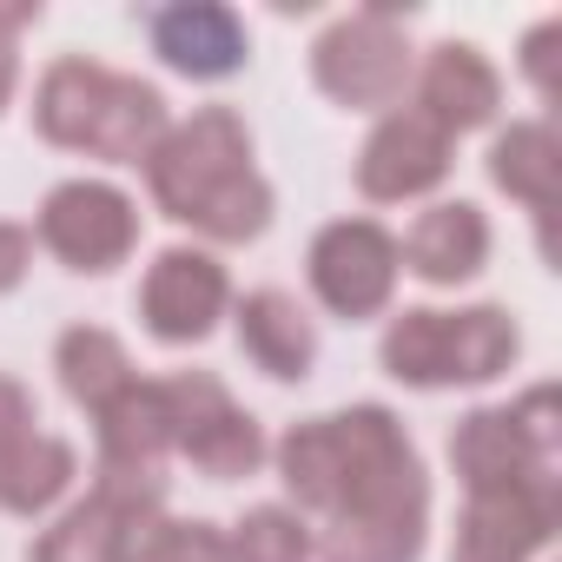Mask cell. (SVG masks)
Here are the masks:
<instances>
[{
  "instance_id": "1",
  "label": "cell",
  "mask_w": 562,
  "mask_h": 562,
  "mask_svg": "<svg viewBox=\"0 0 562 562\" xmlns=\"http://www.w3.org/2000/svg\"><path fill=\"white\" fill-rule=\"evenodd\" d=\"M278 483L318 516V562H417L430 536V476L391 404L305 417L271 450Z\"/></svg>"
},
{
  "instance_id": "2",
  "label": "cell",
  "mask_w": 562,
  "mask_h": 562,
  "mask_svg": "<svg viewBox=\"0 0 562 562\" xmlns=\"http://www.w3.org/2000/svg\"><path fill=\"white\" fill-rule=\"evenodd\" d=\"M146 192L172 225H192L212 245H251L278 212L265 172L251 166V126L232 106H199L166 126L146 153Z\"/></svg>"
},
{
  "instance_id": "3",
  "label": "cell",
  "mask_w": 562,
  "mask_h": 562,
  "mask_svg": "<svg viewBox=\"0 0 562 562\" xmlns=\"http://www.w3.org/2000/svg\"><path fill=\"white\" fill-rule=\"evenodd\" d=\"M411 8H391V0H371V8L331 21L312 47V80L331 106L351 113H391L404 106V87L417 74L411 54Z\"/></svg>"
},
{
  "instance_id": "4",
  "label": "cell",
  "mask_w": 562,
  "mask_h": 562,
  "mask_svg": "<svg viewBox=\"0 0 562 562\" xmlns=\"http://www.w3.org/2000/svg\"><path fill=\"white\" fill-rule=\"evenodd\" d=\"M159 397H166L172 450H179L199 476L232 483V476H251V470L271 457L258 417H251L212 371H172V378H159Z\"/></svg>"
},
{
  "instance_id": "5",
  "label": "cell",
  "mask_w": 562,
  "mask_h": 562,
  "mask_svg": "<svg viewBox=\"0 0 562 562\" xmlns=\"http://www.w3.org/2000/svg\"><path fill=\"white\" fill-rule=\"evenodd\" d=\"M397 238L378 225V218H331L312 251H305V278L331 318L345 325H364L378 312H391V292H397Z\"/></svg>"
},
{
  "instance_id": "6",
  "label": "cell",
  "mask_w": 562,
  "mask_h": 562,
  "mask_svg": "<svg viewBox=\"0 0 562 562\" xmlns=\"http://www.w3.org/2000/svg\"><path fill=\"white\" fill-rule=\"evenodd\" d=\"M34 238L67 265V271H113L133 258L139 245V205L106 186V179H60L47 199H41V218H34Z\"/></svg>"
},
{
  "instance_id": "7",
  "label": "cell",
  "mask_w": 562,
  "mask_h": 562,
  "mask_svg": "<svg viewBox=\"0 0 562 562\" xmlns=\"http://www.w3.org/2000/svg\"><path fill=\"white\" fill-rule=\"evenodd\" d=\"M555 529H562V470L542 463L522 483L463 503L450 562H529L536 549L555 542Z\"/></svg>"
},
{
  "instance_id": "8",
  "label": "cell",
  "mask_w": 562,
  "mask_h": 562,
  "mask_svg": "<svg viewBox=\"0 0 562 562\" xmlns=\"http://www.w3.org/2000/svg\"><path fill=\"white\" fill-rule=\"evenodd\" d=\"M93 430H100V483L166 509L172 424H166V397H159V384H153V378H133L106 411H93Z\"/></svg>"
},
{
  "instance_id": "9",
  "label": "cell",
  "mask_w": 562,
  "mask_h": 562,
  "mask_svg": "<svg viewBox=\"0 0 562 562\" xmlns=\"http://www.w3.org/2000/svg\"><path fill=\"white\" fill-rule=\"evenodd\" d=\"M232 305V278L212 251L199 245H166L153 265H146V285H139V318L159 345H205L212 325L225 318Z\"/></svg>"
},
{
  "instance_id": "10",
  "label": "cell",
  "mask_w": 562,
  "mask_h": 562,
  "mask_svg": "<svg viewBox=\"0 0 562 562\" xmlns=\"http://www.w3.org/2000/svg\"><path fill=\"white\" fill-rule=\"evenodd\" d=\"M450 153H457V139H450L443 126H430V120L404 100V106H391V113L371 126V139H364V153H358V192H364L371 205L424 199V192H437V186L450 179Z\"/></svg>"
},
{
  "instance_id": "11",
  "label": "cell",
  "mask_w": 562,
  "mask_h": 562,
  "mask_svg": "<svg viewBox=\"0 0 562 562\" xmlns=\"http://www.w3.org/2000/svg\"><path fill=\"white\" fill-rule=\"evenodd\" d=\"M146 34H153V54L186 80H232L251 60L245 21L218 8V0H172V8L146 21Z\"/></svg>"
},
{
  "instance_id": "12",
  "label": "cell",
  "mask_w": 562,
  "mask_h": 562,
  "mask_svg": "<svg viewBox=\"0 0 562 562\" xmlns=\"http://www.w3.org/2000/svg\"><path fill=\"white\" fill-rule=\"evenodd\" d=\"M411 80H417V100H411V106H417L430 126H443L450 139L490 126L496 106H503V74H496L490 54L470 47V41H443V47H430L424 67H417Z\"/></svg>"
},
{
  "instance_id": "13",
  "label": "cell",
  "mask_w": 562,
  "mask_h": 562,
  "mask_svg": "<svg viewBox=\"0 0 562 562\" xmlns=\"http://www.w3.org/2000/svg\"><path fill=\"white\" fill-rule=\"evenodd\" d=\"M397 265L417 271L424 285H463L490 265V218L470 199H443L430 212H417V225L397 238Z\"/></svg>"
},
{
  "instance_id": "14",
  "label": "cell",
  "mask_w": 562,
  "mask_h": 562,
  "mask_svg": "<svg viewBox=\"0 0 562 562\" xmlns=\"http://www.w3.org/2000/svg\"><path fill=\"white\" fill-rule=\"evenodd\" d=\"M232 325H238V345L245 358L278 378V384H305L312 364H318V325L305 318V305L292 292H278V285H258L232 305Z\"/></svg>"
},
{
  "instance_id": "15",
  "label": "cell",
  "mask_w": 562,
  "mask_h": 562,
  "mask_svg": "<svg viewBox=\"0 0 562 562\" xmlns=\"http://www.w3.org/2000/svg\"><path fill=\"white\" fill-rule=\"evenodd\" d=\"M450 463H457V476H463L470 496H490V490H509V483H522L529 470L555 463V450H536L509 404H483V411L457 417V430H450Z\"/></svg>"
},
{
  "instance_id": "16",
  "label": "cell",
  "mask_w": 562,
  "mask_h": 562,
  "mask_svg": "<svg viewBox=\"0 0 562 562\" xmlns=\"http://www.w3.org/2000/svg\"><path fill=\"white\" fill-rule=\"evenodd\" d=\"M522 331L503 305H463V312H437V391L450 384H490L516 364Z\"/></svg>"
},
{
  "instance_id": "17",
  "label": "cell",
  "mask_w": 562,
  "mask_h": 562,
  "mask_svg": "<svg viewBox=\"0 0 562 562\" xmlns=\"http://www.w3.org/2000/svg\"><path fill=\"white\" fill-rule=\"evenodd\" d=\"M490 179L516 205L536 212L542 251H549V218H555V186H562V139L549 120H509V133L490 139Z\"/></svg>"
},
{
  "instance_id": "18",
  "label": "cell",
  "mask_w": 562,
  "mask_h": 562,
  "mask_svg": "<svg viewBox=\"0 0 562 562\" xmlns=\"http://www.w3.org/2000/svg\"><path fill=\"white\" fill-rule=\"evenodd\" d=\"M153 509H159V503H139V496H126V490L93 483L80 503L60 509L54 529H41V542L27 549V562H113L126 522H139V516H153Z\"/></svg>"
},
{
  "instance_id": "19",
  "label": "cell",
  "mask_w": 562,
  "mask_h": 562,
  "mask_svg": "<svg viewBox=\"0 0 562 562\" xmlns=\"http://www.w3.org/2000/svg\"><path fill=\"white\" fill-rule=\"evenodd\" d=\"M172 113H166V93L139 74H113L106 80V100H100V120L87 133V153L93 159H113V166H146V153L166 139Z\"/></svg>"
},
{
  "instance_id": "20",
  "label": "cell",
  "mask_w": 562,
  "mask_h": 562,
  "mask_svg": "<svg viewBox=\"0 0 562 562\" xmlns=\"http://www.w3.org/2000/svg\"><path fill=\"white\" fill-rule=\"evenodd\" d=\"M106 80H113V67H100V60H87V54L54 60V67L41 74V87H34V126H41V139H47V146H67V153H87V133H93V120H100Z\"/></svg>"
},
{
  "instance_id": "21",
  "label": "cell",
  "mask_w": 562,
  "mask_h": 562,
  "mask_svg": "<svg viewBox=\"0 0 562 562\" xmlns=\"http://www.w3.org/2000/svg\"><path fill=\"white\" fill-rule=\"evenodd\" d=\"M54 371H60V391H67L80 411H106V404L139 378L133 358H126V345H120L106 325H74V331H60Z\"/></svg>"
},
{
  "instance_id": "22",
  "label": "cell",
  "mask_w": 562,
  "mask_h": 562,
  "mask_svg": "<svg viewBox=\"0 0 562 562\" xmlns=\"http://www.w3.org/2000/svg\"><path fill=\"white\" fill-rule=\"evenodd\" d=\"M74 476H80V457H74V443L67 437H47V430H34L21 450H14V463H8V476H0V509L8 516H47L67 490H74Z\"/></svg>"
},
{
  "instance_id": "23",
  "label": "cell",
  "mask_w": 562,
  "mask_h": 562,
  "mask_svg": "<svg viewBox=\"0 0 562 562\" xmlns=\"http://www.w3.org/2000/svg\"><path fill=\"white\" fill-rule=\"evenodd\" d=\"M113 562H232V542L218 522H186V516L153 509V516L126 522Z\"/></svg>"
},
{
  "instance_id": "24",
  "label": "cell",
  "mask_w": 562,
  "mask_h": 562,
  "mask_svg": "<svg viewBox=\"0 0 562 562\" xmlns=\"http://www.w3.org/2000/svg\"><path fill=\"white\" fill-rule=\"evenodd\" d=\"M225 542H232V562H312V522L292 503L245 509L225 529Z\"/></svg>"
},
{
  "instance_id": "25",
  "label": "cell",
  "mask_w": 562,
  "mask_h": 562,
  "mask_svg": "<svg viewBox=\"0 0 562 562\" xmlns=\"http://www.w3.org/2000/svg\"><path fill=\"white\" fill-rule=\"evenodd\" d=\"M34 391L21 384V378H0V476H8V463H14V450L34 437Z\"/></svg>"
},
{
  "instance_id": "26",
  "label": "cell",
  "mask_w": 562,
  "mask_h": 562,
  "mask_svg": "<svg viewBox=\"0 0 562 562\" xmlns=\"http://www.w3.org/2000/svg\"><path fill=\"white\" fill-rule=\"evenodd\" d=\"M555 41H562V21H536L522 34V74L542 100H555Z\"/></svg>"
},
{
  "instance_id": "27",
  "label": "cell",
  "mask_w": 562,
  "mask_h": 562,
  "mask_svg": "<svg viewBox=\"0 0 562 562\" xmlns=\"http://www.w3.org/2000/svg\"><path fill=\"white\" fill-rule=\"evenodd\" d=\"M27 265H34V232L14 225V218H0V299L27 278Z\"/></svg>"
},
{
  "instance_id": "28",
  "label": "cell",
  "mask_w": 562,
  "mask_h": 562,
  "mask_svg": "<svg viewBox=\"0 0 562 562\" xmlns=\"http://www.w3.org/2000/svg\"><path fill=\"white\" fill-rule=\"evenodd\" d=\"M34 21H41V8H0V47H14V34Z\"/></svg>"
},
{
  "instance_id": "29",
  "label": "cell",
  "mask_w": 562,
  "mask_h": 562,
  "mask_svg": "<svg viewBox=\"0 0 562 562\" xmlns=\"http://www.w3.org/2000/svg\"><path fill=\"white\" fill-rule=\"evenodd\" d=\"M14 87H21V60H14V47H0V113H8Z\"/></svg>"
}]
</instances>
